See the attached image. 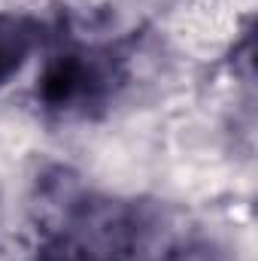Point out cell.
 Masks as SVG:
<instances>
[{
  "mask_svg": "<svg viewBox=\"0 0 258 261\" xmlns=\"http://www.w3.org/2000/svg\"><path fill=\"white\" fill-rule=\"evenodd\" d=\"M116 79V64L100 52H70L58 55L43 73V100L58 110L97 103L110 82Z\"/></svg>",
  "mask_w": 258,
  "mask_h": 261,
  "instance_id": "cell-1",
  "label": "cell"
},
{
  "mask_svg": "<svg viewBox=\"0 0 258 261\" xmlns=\"http://www.w3.org/2000/svg\"><path fill=\"white\" fill-rule=\"evenodd\" d=\"M34 28L24 18L0 15V82H6L12 73H18L21 61L28 58L34 46Z\"/></svg>",
  "mask_w": 258,
  "mask_h": 261,
  "instance_id": "cell-2",
  "label": "cell"
}]
</instances>
